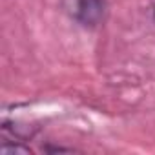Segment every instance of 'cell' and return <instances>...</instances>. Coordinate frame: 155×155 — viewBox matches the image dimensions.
Returning <instances> with one entry per match:
<instances>
[{
    "mask_svg": "<svg viewBox=\"0 0 155 155\" xmlns=\"http://www.w3.org/2000/svg\"><path fill=\"white\" fill-rule=\"evenodd\" d=\"M64 13L82 28H97L104 22L106 2L104 0H60Z\"/></svg>",
    "mask_w": 155,
    "mask_h": 155,
    "instance_id": "obj_1",
    "label": "cell"
},
{
    "mask_svg": "<svg viewBox=\"0 0 155 155\" xmlns=\"http://www.w3.org/2000/svg\"><path fill=\"white\" fill-rule=\"evenodd\" d=\"M0 151H2V153H22V155H29L31 148L24 146L22 142H9V140H6L2 146H0Z\"/></svg>",
    "mask_w": 155,
    "mask_h": 155,
    "instance_id": "obj_2",
    "label": "cell"
}]
</instances>
